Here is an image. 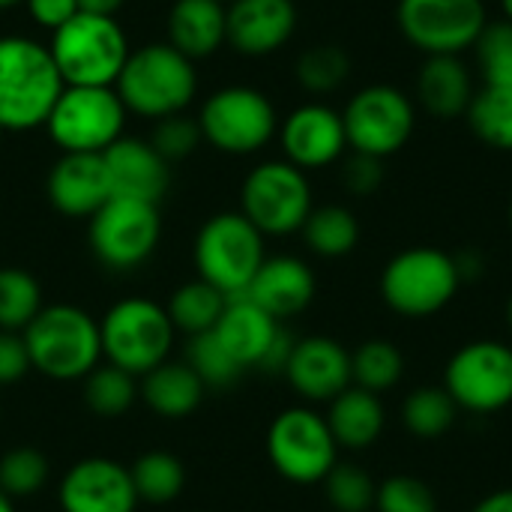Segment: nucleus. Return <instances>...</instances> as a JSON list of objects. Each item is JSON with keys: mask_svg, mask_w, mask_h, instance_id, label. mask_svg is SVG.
Segmentation results:
<instances>
[{"mask_svg": "<svg viewBox=\"0 0 512 512\" xmlns=\"http://www.w3.org/2000/svg\"><path fill=\"white\" fill-rule=\"evenodd\" d=\"M63 78L48 45L27 36H0V129L24 132L45 126Z\"/></svg>", "mask_w": 512, "mask_h": 512, "instance_id": "f257e3e1", "label": "nucleus"}, {"mask_svg": "<svg viewBox=\"0 0 512 512\" xmlns=\"http://www.w3.org/2000/svg\"><path fill=\"white\" fill-rule=\"evenodd\" d=\"M114 90L129 114L150 120L183 114L198 93L195 60L180 54L171 42H150L129 51Z\"/></svg>", "mask_w": 512, "mask_h": 512, "instance_id": "f03ea898", "label": "nucleus"}, {"mask_svg": "<svg viewBox=\"0 0 512 512\" xmlns=\"http://www.w3.org/2000/svg\"><path fill=\"white\" fill-rule=\"evenodd\" d=\"M48 51L66 87H114L132 48L120 21L78 12L51 33Z\"/></svg>", "mask_w": 512, "mask_h": 512, "instance_id": "7ed1b4c3", "label": "nucleus"}, {"mask_svg": "<svg viewBox=\"0 0 512 512\" xmlns=\"http://www.w3.org/2000/svg\"><path fill=\"white\" fill-rule=\"evenodd\" d=\"M30 366L51 381H78L87 378L102 357L99 324L78 306L54 303L21 333Z\"/></svg>", "mask_w": 512, "mask_h": 512, "instance_id": "20e7f679", "label": "nucleus"}, {"mask_svg": "<svg viewBox=\"0 0 512 512\" xmlns=\"http://www.w3.org/2000/svg\"><path fill=\"white\" fill-rule=\"evenodd\" d=\"M462 273L456 258L435 246H414L393 255L381 273L384 303L405 318H429L453 303Z\"/></svg>", "mask_w": 512, "mask_h": 512, "instance_id": "39448f33", "label": "nucleus"}, {"mask_svg": "<svg viewBox=\"0 0 512 512\" xmlns=\"http://www.w3.org/2000/svg\"><path fill=\"white\" fill-rule=\"evenodd\" d=\"M99 339L102 354L111 366L144 378L168 360V351L174 345V324L168 318V309H162L159 303L129 297L114 303L99 321Z\"/></svg>", "mask_w": 512, "mask_h": 512, "instance_id": "423d86ee", "label": "nucleus"}, {"mask_svg": "<svg viewBox=\"0 0 512 512\" xmlns=\"http://www.w3.org/2000/svg\"><path fill=\"white\" fill-rule=\"evenodd\" d=\"M264 234L243 213H216L195 240V264L207 285L228 300L246 294L264 264Z\"/></svg>", "mask_w": 512, "mask_h": 512, "instance_id": "0eeeda50", "label": "nucleus"}, {"mask_svg": "<svg viewBox=\"0 0 512 512\" xmlns=\"http://www.w3.org/2000/svg\"><path fill=\"white\" fill-rule=\"evenodd\" d=\"M198 126L204 141L216 150L246 156L273 141L279 132V114L258 87L228 84L207 96L198 111Z\"/></svg>", "mask_w": 512, "mask_h": 512, "instance_id": "6e6552de", "label": "nucleus"}, {"mask_svg": "<svg viewBox=\"0 0 512 512\" xmlns=\"http://www.w3.org/2000/svg\"><path fill=\"white\" fill-rule=\"evenodd\" d=\"M240 213L264 237H285L300 231L312 213V186L306 171L288 159L255 165L240 189Z\"/></svg>", "mask_w": 512, "mask_h": 512, "instance_id": "1a4fd4ad", "label": "nucleus"}, {"mask_svg": "<svg viewBox=\"0 0 512 512\" xmlns=\"http://www.w3.org/2000/svg\"><path fill=\"white\" fill-rule=\"evenodd\" d=\"M126 114L114 87H63L45 129L63 153H105L123 138Z\"/></svg>", "mask_w": 512, "mask_h": 512, "instance_id": "9d476101", "label": "nucleus"}, {"mask_svg": "<svg viewBox=\"0 0 512 512\" xmlns=\"http://www.w3.org/2000/svg\"><path fill=\"white\" fill-rule=\"evenodd\" d=\"M267 456L273 468L297 483H324L339 465V444L327 426V417L312 408H285L267 429Z\"/></svg>", "mask_w": 512, "mask_h": 512, "instance_id": "9b49d317", "label": "nucleus"}, {"mask_svg": "<svg viewBox=\"0 0 512 512\" xmlns=\"http://www.w3.org/2000/svg\"><path fill=\"white\" fill-rule=\"evenodd\" d=\"M342 123L354 153L387 159L411 141L417 108L405 90L393 84H369L348 99Z\"/></svg>", "mask_w": 512, "mask_h": 512, "instance_id": "f8f14e48", "label": "nucleus"}, {"mask_svg": "<svg viewBox=\"0 0 512 512\" xmlns=\"http://www.w3.org/2000/svg\"><path fill=\"white\" fill-rule=\"evenodd\" d=\"M444 390L459 411L495 414L512 405V348L498 339H477L462 345L447 369Z\"/></svg>", "mask_w": 512, "mask_h": 512, "instance_id": "ddd939ff", "label": "nucleus"}, {"mask_svg": "<svg viewBox=\"0 0 512 512\" xmlns=\"http://www.w3.org/2000/svg\"><path fill=\"white\" fill-rule=\"evenodd\" d=\"M162 234L159 207L150 201L135 198H108L93 216H90V249L93 255L111 267V270H132L144 264Z\"/></svg>", "mask_w": 512, "mask_h": 512, "instance_id": "4468645a", "label": "nucleus"}, {"mask_svg": "<svg viewBox=\"0 0 512 512\" xmlns=\"http://www.w3.org/2000/svg\"><path fill=\"white\" fill-rule=\"evenodd\" d=\"M396 24L417 51L432 57L474 48L489 18L483 0H399Z\"/></svg>", "mask_w": 512, "mask_h": 512, "instance_id": "2eb2a0df", "label": "nucleus"}, {"mask_svg": "<svg viewBox=\"0 0 512 512\" xmlns=\"http://www.w3.org/2000/svg\"><path fill=\"white\" fill-rule=\"evenodd\" d=\"M279 141L285 159L300 171H318L339 162L348 150V135L342 123V111L324 102L297 105L279 123Z\"/></svg>", "mask_w": 512, "mask_h": 512, "instance_id": "dca6fc26", "label": "nucleus"}, {"mask_svg": "<svg viewBox=\"0 0 512 512\" xmlns=\"http://www.w3.org/2000/svg\"><path fill=\"white\" fill-rule=\"evenodd\" d=\"M57 501L63 512H135L138 492L123 465L93 456L66 471Z\"/></svg>", "mask_w": 512, "mask_h": 512, "instance_id": "f3484780", "label": "nucleus"}, {"mask_svg": "<svg viewBox=\"0 0 512 512\" xmlns=\"http://www.w3.org/2000/svg\"><path fill=\"white\" fill-rule=\"evenodd\" d=\"M282 375L306 402H333L354 384L351 354L342 342L330 336L297 339Z\"/></svg>", "mask_w": 512, "mask_h": 512, "instance_id": "a211bd4d", "label": "nucleus"}, {"mask_svg": "<svg viewBox=\"0 0 512 512\" xmlns=\"http://www.w3.org/2000/svg\"><path fill=\"white\" fill-rule=\"evenodd\" d=\"M297 30L294 0H231L225 6V42L246 57H267Z\"/></svg>", "mask_w": 512, "mask_h": 512, "instance_id": "6ab92c4d", "label": "nucleus"}, {"mask_svg": "<svg viewBox=\"0 0 512 512\" xmlns=\"http://www.w3.org/2000/svg\"><path fill=\"white\" fill-rule=\"evenodd\" d=\"M45 189L54 210L72 219H90L114 198L102 153H63L48 171Z\"/></svg>", "mask_w": 512, "mask_h": 512, "instance_id": "aec40b11", "label": "nucleus"}, {"mask_svg": "<svg viewBox=\"0 0 512 512\" xmlns=\"http://www.w3.org/2000/svg\"><path fill=\"white\" fill-rule=\"evenodd\" d=\"M102 159L108 168L111 192L117 198L159 204V198L168 192V183H171L168 162L156 153L150 141L123 135L102 153Z\"/></svg>", "mask_w": 512, "mask_h": 512, "instance_id": "412c9836", "label": "nucleus"}, {"mask_svg": "<svg viewBox=\"0 0 512 512\" xmlns=\"http://www.w3.org/2000/svg\"><path fill=\"white\" fill-rule=\"evenodd\" d=\"M315 288V273L306 261L294 255H276L264 258L252 285L246 288V297L267 315L282 321L300 315L315 300Z\"/></svg>", "mask_w": 512, "mask_h": 512, "instance_id": "4be33fe9", "label": "nucleus"}, {"mask_svg": "<svg viewBox=\"0 0 512 512\" xmlns=\"http://www.w3.org/2000/svg\"><path fill=\"white\" fill-rule=\"evenodd\" d=\"M213 333L243 369H252V366L261 369L282 327L273 315L255 306L246 294H240L225 303V312L216 321Z\"/></svg>", "mask_w": 512, "mask_h": 512, "instance_id": "5701e85b", "label": "nucleus"}, {"mask_svg": "<svg viewBox=\"0 0 512 512\" xmlns=\"http://www.w3.org/2000/svg\"><path fill=\"white\" fill-rule=\"evenodd\" d=\"M474 81L459 54H432L417 72L420 105L438 120H456L474 99Z\"/></svg>", "mask_w": 512, "mask_h": 512, "instance_id": "b1692460", "label": "nucleus"}, {"mask_svg": "<svg viewBox=\"0 0 512 512\" xmlns=\"http://www.w3.org/2000/svg\"><path fill=\"white\" fill-rule=\"evenodd\" d=\"M168 42L189 60L216 54L225 45V3L174 0L168 12Z\"/></svg>", "mask_w": 512, "mask_h": 512, "instance_id": "393cba45", "label": "nucleus"}, {"mask_svg": "<svg viewBox=\"0 0 512 512\" xmlns=\"http://www.w3.org/2000/svg\"><path fill=\"white\" fill-rule=\"evenodd\" d=\"M327 426L339 444V450H369L378 444L387 426V411L381 405V396L363 390V387H348L330 402L327 411Z\"/></svg>", "mask_w": 512, "mask_h": 512, "instance_id": "a878e982", "label": "nucleus"}, {"mask_svg": "<svg viewBox=\"0 0 512 512\" xmlns=\"http://www.w3.org/2000/svg\"><path fill=\"white\" fill-rule=\"evenodd\" d=\"M144 402L150 405L153 414L168 417V420H180L189 417L201 399H204V381L192 372L189 363H162L153 372L144 375L141 384Z\"/></svg>", "mask_w": 512, "mask_h": 512, "instance_id": "bb28decb", "label": "nucleus"}, {"mask_svg": "<svg viewBox=\"0 0 512 512\" xmlns=\"http://www.w3.org/2000/svg\"><path fill=\"white\" fill-rule=\"evenodd\" d=\"M300 231H303L306 246L321 258H345L360 243V222L342 204L312 207V213Z\"/></svg>", "mask_w": 512, "mask_h": 512, "instance_id": "cd10ccee", "label": "nucleus"}, {"mask_svg": "<svg viewBox=\"0 0 512 512\" xmlns=\"http://www.w3.org/2000/svg\"><path fill=\"white\" fill-rule=\"evenodd\" d=\"M225 303H228V297L219 288L207 285L204 279H195L174 291V297L168 303V318H171L174 330H180L186 336H201L216 327V321L225 312Z\"/></svg>", "mask_w": 512, "mask_h": 512, "instance_id": "c85d7f7f", "label": "nucleus"}, {"mask_svg": "<svg viewBox=\"0 0 512 512\" xmlns=\"http://www.w3.org/2000/svg\"><path fill=\"white\" fill-rule=\"evenodd\" d=\"M459 417V405L444 387H417L408 393L402 405V423L414 438L435 441L453 429Z\"/></svg>", "mask_w": 512, "mask_h": 512, "instance_id": "c756f323", "label": "nucleus"}, {"mask_svg": "<svg viewBox=\"0 0 512 512\" xmlns=\"http://www.w3.org/2000/svg\"><path fill=\"white\" fill-rule=\"evenodd\" d=\"M405 357L390 339H369L351 354L354 387H363L375 396L393 390L402 381Z\"/></svg>", "mask_w": 512, "mask_h": 512, "instance_id": "7c9ffc66", "label": "nucleus"}, {"mask_svg": "<svg viewBox=\"0 0 512 512\" xmlns=\"http://www.w3.org/2000/svg\"><path fill=\"white\" fill-rule=\"evenodd\" d=\"M465 114L483 144L495 150H512V87L477 90Z\"/></svg>", "mask_w": 512, "mask_h": 512, "instance_id": "2f4dec72", "label": "nucleus"}, {"mask_svg": "<svg viewBox=\"0 0 512 512\" xmlns=\"http://www.w3.org/2000/svg\"><path fill=\"white\" fill-rule=\"evenodd\" d=\"M129 477L138 492V501H150V504H168L186 486V471L180 459L162 450L138 456L135 465L129 468Z\"/></svg>", "mask_w": 512, "mask_h": 512, "instance_id": "473e14b6", "label": "nucleus"}, {"mask_svg": "<svg viewBox=\"0 0 512 512\" xmlns=\"http://www.w3.org/2000/svg\"><path fill=\"white\" fill-rule=\"evenodd\" d=\"M42 312V288L21 267H0V330L24 333Z\"/></svg>", "mask_w": 512, "mask_h": 512, "instance_id": "72a5a7b5", "label": "nucleus"}, {"mask_svg": "<svg viewBox=\"0 0 512 512\" xmlns=\"http://www.w3.org/2000/svg\"><path fill=\"white\" fill-rule=\"evenodd\" d=\"M294 75L303 90L324 96L339 90L351 75V57L339 45H312L297 57Z\"/></svg>", "mask_w": 512, "mask_h": 512, "instance_id": "f704fd0d", "label": "nucleus"}, {"mask_svg": "<svg viewBox=\"0 0 512 512\" xmlns=\"http://www.w3.org/2000/svg\"><path fill=\"white\" fill-rule=\"evenodd\" d=\"M138 396L135 375L117 369V366H96L84 378V402L99 417H120L132 408Z\"/></svg>", "mask_w": 512, "mask_h": 512, "instance_id": "c9c22d12", "label": "nucleus"}, {"mask_svg": "<svg viewBox=\"0 0 512 512\" xmlns=\"http://www.w3.org/2000/svg\"><path fill=\"white\" fill-rule=\"evenodd\" d=\"M186 363L192 366V372L204 381V387H231L246 369L228 354V348L216 339V333H201V336H189V348H186Z\"/></svg>", "mask_w": 512, "mask_h": 512, "instance_id": "e433bc0d", "label": "nucleus"}, {"mask_svg": "<svg viewBox=\"0 0 512 512\" xmlns=\"http://www.w3.org/2000/svg\"><path fill=\"white\" fill-rule=\"evenodd\" d=\"M486 87H512V21H492L474 42Z\"/></svg>", "mask_w": 512, "mask_h": 512, "instance_id": "4c0bfd02", "label": "nucleus"}, {"mask_svg": "<svg viewBox=\"0 0 512 512\" xmlns=\"http://www.w3.org/2000/svg\"><path fill=\"white\" fill-rule=\"evenodd\" d=\"M48 483V459L33 447H15L0 459V492L15 498H33Z\"/></svg>", "mask_w": 512, "mask_h": 512, "instance_id": "58836bf2", "label": "nucleus"}, {"mask_svg": "<svg viewBox=\"0 0 512 512\" xmlns=\"http://www.w3.org/2000/svg\"><path fill=\"white\" fill-rule=\"evenodd\" d=\"M327 498L339 512H369L375 507V492L378 486L363 468L354 465H336L327 480Z\"/></svg>", "mask_w": 512, "mask_h": 512, "instance_id": "ea45409f", "label": "nucleus"}, {"mask_svg": "<svg viewBox=\"0 0 512 512\" xmlns=\"http://www.w3.org/2000/svg\"><path fill=\"white\" fill-rule=\"evenodd\" d=\"M375 510L378 512H438L435 492L411 477V474H396L387 477L378 492H375Z\"/></svg>", "mask_w": 512, "mask_h": 512, "instance_id": "a19ab883", "label": "nucleus"}, {"mask_svg": "<svg viewBox=\"0 0 512 512\" xmlns=\"http://www.w3.org/2000/svg\"><path fill=\"white\" fill-rule=\"evenodd\" d=\"M201 141H204V135H201L198 120H192L186 114H171V117L156 120V129H153V138H150V144L156 147V153L168 165L192 156Z\"/></svg>", "mask_w": 512, "mask_h": 512, "instance_id": "79ce46f5", "label": "nucleus"}, {"mask_svg": "<svg viewBox=\"0 0 512 512\" xmlns=\"http://www.w3.org/2000/svg\"><path fill=\"white\" fill-rule=\"evenodd\" d=\"M342 183L354 195H372L384 183V159L366 156V153H351L342 162Z\"/></svg>", "mask_w": 512, "mask_h": 512, "instance_id": "37998d69", "label": "nucleus"}, {"mask_svg": "<svg viewBox=\"0 0 512 512\" xmlns=\"http://www.w3.org/2000/svg\"><path fill=\"white\" fill-rule=\"evenodd\" d=\"M30 354L21 333L0 330V387L21 381L30 372Z\"/></svg>", "mask_w": 512, "mask_h": 512, "instance_id": "c03bdc74", "label": "nucleus"}, {"mask_svg": "<svg viewBox=\"0 0 512 512\" xmlns=\"http://www.w3.org/2000/svg\"><path fill=\"white\" fill-rule=\"evenodd\" d=\"M24 3H27L30 18H33L39 27L51 30V33L81 12V9H78V0H24Z\"/></svg>", "mask_w": 512, "mask_h": 512, "instance_id": "a18cd8bd", "label": "nucleus"}, {"mask_svg": "<svg viewBox=\"0 0 512 512\" xmlns=\"http://www.w3.org/2000/svg\"><path fill=\"white\" fill-rule=\"evenodd\" d=\"M471 512H512V486L510 489H498V492L486 495Z\"/></svg>", "mask_w": 512, "mask_h": 512, "instance_id": "49530a36", "label": "nucleus"}, {"mask_svg": "<svg viewBox=\"0 0 512 512\" xmlns=\"http://www.w3.org/2000/svg\"><path fill=\"white\" fill-rule=\"evenodd\" d=\"M126 0H78V9L81 12H90V15H117V9H123Z\"/></svg>", "mask_w": 512, "mask_h": 512, "instance_id": "de8ad7c7", "label": "nucleus"}, {"mask_svg": "<svg viewBox=\"0 0 512 512\" xmlns=\"http://www.w3.org/2000/svg\"><path fill=\"white\" fill-rule=\"evenodd\" d=\"M456 267H459L462 279H477L480 270H483V261H480L477 252H468V255H459V258H456Z\"/></svg>", "mask_w": 512, "mask_h": 512, "instance_id": "09e8293b", "label": "nucleus"}, {"mask_svg": "<svg viewBox=\"0 0 512 512\" xmlns=\"http://www.w3.org/2000/svg\"><path fill=\"white\" fill-rule=\"evenodd\" d=\"M0 512H15V507H12V498H9V495H3V492H0Z\"/></svg>", "mask_w": 512, "mask_h": 512, "instance_id": "8fccbe9b", "label": "nucleus"}, {"mask_svg": "<svg viewBox=\"0 0 512 512\" xmlns=\"http://www.w3.org/2000/svg\"><path fill=\"white\" fill-rule=\"evenodd\" d=\"M501 9H504L507 21H512V0H501Z\"/></svg>", "mask_w": 512, "mask_h": 512, "instance_id": "3c124183", "label": "nucleus"}, {"mask_svg": "<svg viewBox=\"0 0 512 512\" xmlns=\"http://www.w3.org/2000/svg\"><path fill=\"white\" fill-rule=\"evenodd\" d=\"M21 0H0V9H9V6H18Z\"/></svg>", "mask_w": 512, "mask_h": 512, "instance_id": "603ef678", "label": "nucleus"}, {"mask_svg": "<svg viewBox=\"0 0 512 512\" xmlns=\"http://www.w3.org/2000/svg\"><path fill=\"white\" fill-rule=\"evenodd\" d=\"M507 324H510V330H512V297H510V303H507Z\"/></svg>", "mask_w": 512, "mask_h": 512, "instance_id": "864d4df0", "label": "nucleus"}, {"mask_svg": "<svg viewBox=\"0 0 512 512\" xmlns=\"http://www.w3.org/2000/svg\"><path fill=\"white\" fill-rule=\"evenodd\" d=\"M510 228H512V198H510Z\"/></svg>", "mask_w": 512, "mask_h": 512, "instance_id": "5fc2aeb1", "label": "nucleus"}, {"mask_svg": "<svg viewBox=\"0 0 512 512\" xmlns=\"http://www.w3.org/2000/svg\"><path fill=\"white\" fill-rule=\"evenodd\" d=\"M219 3H225V6H228V3H231V0H219Z\"/></svg>", "mask_w": 512, "mask_h": 512, "instance_id": "6e6d98bb", "label": "nucleus"}, {"mask_svg": "<svg viewBox=\"0 0 512 512\" xmlns=\"http://www.w3.org/2000/svg\"><path fill=\"white\" fill-rule=\"evenodd\" d=\"M0 141H3V129H0Z\"/></svg>", "mask_w": 512, "mask_h": 512, "instance_id": "4d7b16f0", "label": "nucleus"}]
</instances>
